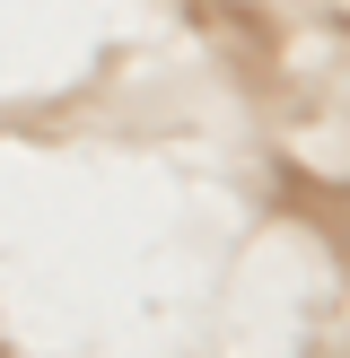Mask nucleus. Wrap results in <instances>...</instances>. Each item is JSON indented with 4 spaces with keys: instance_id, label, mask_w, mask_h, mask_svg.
Returning <instances> with one entry per match:
<instances>
[{
    "instance_id": "1",
    "label": "nucleus",
    "mask_w": 350,
    "mask_h": 358,
    "mask_svg": "<svg viewBox=\"0 0 350 358\" xmlns=\"http://www.w3.org/2000/svg\"><path fill=\"white\" fill-rule=\"evenodd\" d=\"M0 358H9V350H0Z\"/></svg>"
}]
</instances>
